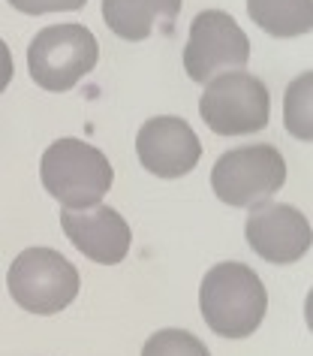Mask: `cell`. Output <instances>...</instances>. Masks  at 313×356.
Masks as SVG:
<instances>
[{
    "instance_id": "1",
    "label": "cell",
    "mask_w": 313,
    "mask_h": 356,
    "mask_svg": "<svg viewBox=\"0 0 313 356\" xmlns=\"http://www.w3.org/2000/svg\"><path fill=\"white\" fill-rule=\"evenodd\" d=\"M199 311L214 335L247 338L265 320L268 311L265 284L244 263H217L202 278Z\"/></svg>"
},
{
    "instance_id": "2",
    "label": "cell",
    "mask_w": 313,
    "mask_h": 356,
    "mask_svg": "<svg viewBox=\"0 0 313 356\" xmlns=\"http://www.w3.org/2000/svg\"><path fill=\"white\" fill-rule=\"evenodd\" d=\"M42 188L64 209H91L109 193L115 169L100 148L87 145L85 139L64 136L51 142L40 163Z\"/></svg>"
},
{
    "instance_id": "3",
    "label": "cell",
    "mask_w": 313,
    "mask_h": 356,
    "mask_svg": "<svg viewBox=\"0 0 313 356\" xmlns=\"http://www.w3.org/2000/svg\"><path fill=\"white\" fill-rule=\"evenodd\" d=\"M6 287L19 308L49 317L73 305L82 281L78 269L60 251L28 248L12 260L6 272Z\"/></svg>"
},
{
    "instance_id": "4",
    "label": "cell",
    "mask_w": 313,
    "mask_h": 356,
    "mask_svg": "<svg viewBox=\"0 0 313 356\" xmlns=\"http://www.w3.org/2000/svg\"><path fill=\"white\" fill-rule=\"evenodd\" d=\"M100 46L85 24H51L28 46V73L42 91H73L96 67Z\"/></svg>"
},
{
    "instance_id": "5",
    "label": "cell",
    "mask_w": 313,
    "mask_h": 356,
    "mask_svg": "<svg viewBox=\"0 0 313 356\" xmlns=\"http://www.w3.org/2000/svg\"><path fill=\"white\" fill-rule=\"evenodd\" d=\"M199 115L205 127L217 136H247L268 127L271 118V97L262 79L232 70L205 82L199 97Z\"/></svg>"
},
{
    "instance_id": "6",
    "label": "cell",
    "mask_w": 313,
    "mask_h": 356,
    "mask_svg": "<svg viewBox=\"0 0 313 356\" xmlns=\"http://www.w3.org/2000/svg\"><path fill=\"white\" fill-rule=\"evenodd\" d=\"M286 184V160L274 145H241L217 157L211 169L214 197L235 209H253Z\"/></svg>"
},
{
    "instance_id": "7",
    "label": "cell",
    "mask_w": 313,
    "mask_h": 356,
    "mask_svg": "<svg viewBox=\"0 0 313 356\" xmlns=\"http://www.w3.org/2000/svg\"><path fill=\"white\" fill-rule=\"evenodd\" d=\"M250 60V40L241 24L223 10H205L190 24L184 46V70L193 82H211L220 73L244 70Z\"/></svg>"
},
{
    "instance_id": "8",
    "label": "cell",
    "mask_w": 313,
    "mask_h": 356,
    "mask_svg": "<svg viewBox=\"0 0 313 356\" xmlns=\"http://www.w3.org/2000/svg\"><path fill=\"white\" fill-rule=\"evenodd\" d=\"M244 236H247V245L265 263H274V266L298 263L310 251V242H313L310 220L298 209L283 206V202H271V200L250 209Z\"/></svg>"
},
{
    "instance_id": "9",
    "label": "cell",
    "mask_w": 313,
    "mask_h": 356,
    "mask_svg": "<svg viewBox=\"0 0 313 356\" xmlns=\"http://www.w3.org/2000/svg\"><path fill=\"white\" fill-rule=\"evenodd\" d=\"M139 163L157 178H181L199 166L202 142L178 115H157L142 124L136 136Z\"/></svg>"
},
{
    "instance_id": "10",
    "label": "cell",
    "mask_w": 313,
    "mask_h": 356,
    "mask_svg": "<svg viewBox=\"0 0 313 356\" xmlns=\"http://www.w3.org/2000/svg\"><path fill=\"white\" fill-rule=\"evenodd\" d=\"M60 227L87 260L100 266H118L130 254L133 229L112 206L96 202L91 209H64L60 211Z\"/></svg>"
},
{
    "instance_id": "11",
    "label": "cell",
    "mask_w": 313,
    "mask_h": 356,
    "mask_svg": "<svg viewBox=\"0 0 313 356\" xmlns=\"http://www.w3.org/2000/svg\"><path fill=\"white\" fill-rule=\"evenodd\" d=\"M184 0H103V22L127 42L148 40L157 28L172 31Z\"/></svg>"
},
{
    "instance_id": "12",
    "label": "cell",
    "mask_w": 313,
    "mask_h": 356,
    "mask_svg": "<svg viewBox=\"0 0 313 356\" xmlns=\"http://www.w3.org/2000/svg\"><path fill=\"white\" fill-rule=\"evenodd\" d=\"M247 15L277 40L304 37L313 28V0H247Z\"/></svg>"
},
{
    "instance_id": "13",
    "label": "cell",
    "mask_w": 313,
    "mask_h": 356,
    "mask_svg": "<svg viewBox=\"0 0 313 356\" xmlns=\"http://www.w3.org/2000/svg\"><path fill=\"white\" fill-rule=\"evenodd\" d=\"M310 91H313V73H301L286 91V106H283V118L286 130L295 139L310 142L313 139V124H310Z\"/></svg>"
},
{
    "instance_id": "14",
    "label": "cell",
    "mask_w": 313,
    "mask_h": 356,
    "mask_svg": "<svg viewBox=\"0 0 313 356\" xmlns=\"http://www.w3.org/2000/svg\"><path fill=\"white\" fill-rule=\"evenodd\" d=\"M142 356H211V350L187 329H160L145 341Z\"/></svg>"
},
{
    "instance_id": "15",
    "label": "cell",
    "mask_w": 313,
    "mask_h": 356,
    "mask_svg": "<svg viewBox=\"0 0 313 356\" xmlns=\"http://www.w3.org/2000/svg\"><path fill=\"white\" fill-rule=\"evenodd\" d=\"M6 3L24 15H46V13H78L87 0H6Z\"/></svg>"
},
{
    "instance_id": "16",
    "label": "cell",
    "mask_w": 313,
    "mask_h": 356,
    "mask_svg": "<svg viewBox=\"0 0 313 356\" xmlns=\"http://www.w3.org/2000/svg\"><path fill=\"white\" fill-rule=\"evenodd\" d=\"M15 76V67H12V55H10V46H6L3 40H0V94L10 88Z\"/></svg>"
}]
</instances>
